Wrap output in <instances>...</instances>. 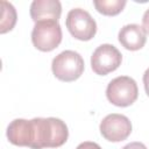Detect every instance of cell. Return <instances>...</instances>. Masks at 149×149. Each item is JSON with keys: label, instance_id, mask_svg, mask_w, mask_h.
Segmentation results:
<instances>
[{"label": "cell", "instance_id": "7c38bea8", "mask_svg": "<svg viewBox=\"0 0 149 149\" xmlns=\"http://www.w3.org/2000/svg\"><path fill=\"white\" fill-rule=\"evenodd\" d=\"M2 16H1V29L0 33L5 34L13 29L16 23V10L14 6L7 1H1Z\"/></svg>", "mask_w": 149, "mask_h": 149}, {"label": "cell", "instance_id": "9a60e30c", "mask_svg": "<svg viewBox=\"0 0 149 149\" xmlns=\"http://www.w3.org/2000/svg\"><path fill=\"white\" fill-rule=\"evenodd\" d=\"M142 24H143V29L147 34H149V9H147L143 14L142 17Z\"/></svg>", "mask_w": 149, "mask_h": 149}, {"label": "cell", "instance_id": "3957f363", "mask_svg": "<svg viewBox=\"0 0 149 149\" xmlns=\"http://www.w3.org/2000/svg\"><path fill=\"white\" fill-rule=\"evenodd\" d=\"M139 95L136 81L128 76H120L109 81L106 97L109 102L119 107H127L135 102Z\"/></svg>", "mask_w": 149, "mask_h": 149}, {"label": "cell", "instance_id": "8992f818", "mask_svg": "<svg viewBox=\"0 0 149 149\" xmlns=\"http://www.w3.org/2000/svg\"><path fill=\"white\" fill-rule=\"evenodd\" d=\"M122 62V55L112 44L99 45L91 56L92 70L99 76H106L107 73L116 70Z\"/></svg>", "mask_w": 149, "mask_h": 149}, {"label": "cell", "instance_id": "2e32d148", "mask_svg": "<svg viewBox=\"0 0 149 149\" xmlns=\"http://www.w3.org/2000/svg\"><path fill=\"white\" fill-rule=\"evenodd\" d=\"M143 84H144V90L147 95L149 97V68L146 70L144 74H143Z\"/></svg>", "mask_w": 149, "mask_h": 149}, {"label": "cell", "instance_id": "5b68a950", "mask_svg": "<svg viewBox=\"0 0 149 149\" xmlns=\"http://www.w3.org/2000/svg\"><path fill=\"white\" fill-rule=\"evenodd\" d=\"M66 28L70 34L80 41H90L97 33V23L88 12L73 8L66 15Z\"/></svg>", "mask_w": 149, "mask_h": 149}, {"label": "cell", "instance_id": "30bf717a", "mask_svg": "<svg viewBox=\"0 0 149 149\" xmlns=\"http://www.w3.org/2000/svg\"><path fill=\"white\" fill-rule=\"evenodd\" d=\"M118 38L123 48H126L127 50L135 51L144 47L147 41V33L144 31L143 27L135 23H130L123 26L120 29Z\"/></svg>", "mask_w": 149, "mask_h": 149}, {"label": "cell", "instance_id": "52a82bcc", "mask_svg": "<svg viewBox=\"0 0 149 149\" xmlns=\"http://www.w3.org/2000/svg\"><path fill=\"white\" fill-rule=\"evenodd\" d=\"M101 135L111 142H120L126 140L132 133V123L129 119L122 114H108L100 122Z\"/></svg>", "mask_w": 149, "mask_h": 149}, {"label": "cell", "instance_id": "5bb4252c", "mask_svg": "<svg viewBox=\"0 0 149 149\" xmlns=\"http://www.w3.org/2000/svg\"><path fill=\"white\" fill-rule=\"evenodd\" d=\"M122 149H147V147L141 142H130L126 144Z\"/></svg>", "mask_w": 149, "mask_h": 149}, {"label": "cell", "instance_id": "8fae6325", "mask_svg": "<svg viewBox=\"0 0 149 149\" xmlns=\"http://www.w3.org/2000/svg\"><path fill=\"white\" fill-rule=\"evenodd\" d=\"M93 3L99 13L108 16L119 14L126 6L125 0H94Z\"/></svg>", "mask_w": 149, "mask_h": 149}, {"label": "cell", "instance_id": "6da1fadb", "mask_svg": "<svg viewBox=\"0 0 149 149\" xmlns=\"http://www.w3.org/2000/svg\"><path fill=\"white\" fill-rule=\"evenodd\" d=\"M34 140L31 149L58 148L63 146L68 137L69 130L66 125L57 118H34Z\"/></svg>", "mask_w": 149, "mask_h": 149}, {"label": "cell", "instance_id": "277c9868", "mask_svg": "<svg viewBox=\"0 0 149 149\" xmlns=\"http://www.w3.org/2000/svg\"><path fill=\"white\" fill-rule=\"evenodd\" d=\"M31 42L41 51H51L62 42V29L58 21L36 22L31 31Z\"/></svg>", "mask_w": 149, "mask_h": 149}, {"label": "cell", "instance_id": "9c48e42d", "mask_svg": "<svg viewBox=\"0 0 149 149\" xmlns=\"http://www.w3.org/2000/svg\"><path fill=\"white\" fill-rule=\"evenodd\" d=\"M62 14V5L58 0H34L30 5L33 21H58Z\"/></svg>", "mask_w": 149, "mask_h": 149}, {"label": "cell", "instance_id": "7a4b0ae2", "mask_svg": "<svg viewBox=\"0 0 149 149\" xmlns=\"http://www.w3.org/2000/svg\"><path fill=\"white\" fill-rule=\"evenodd\" d=\"M84 68L85 64L83 57L73 50L62 51L52 59L51 64L52 73L62 81L77 80L83 74Z\"/></svg>", "mask_w": 149, "mask_h": 149}, {"label": "cell", "instance_id": "ba28073f", "mask_svg": "<svg viewBox=\"0 0 149 149\" xmlns=\"http://www.w3.org/2000/svg\"><path fill=\"white\" fill-rule=\"evenodd\" d=\"M8 141L19 147H29L34 140V127L31 120L15 119L7 127Z\"/></svg>", "mask_w": 149, "mask_h": 149}, {"label": "cell", "instance_id": "4fadbf2b", "mask_svg": "<svg viewBox=\"0 0 149 149\" xmlns=\"http://www.w3.org/2000/svg\"><path fill=\"white\" fill-rule=\"evenodd\" d=\"M76 149H101V147H100L98 143H95V142L86 141V142L80 143Z\"/></svg>", "mask_w": 149, "mask_h": 149}]
</instances>
